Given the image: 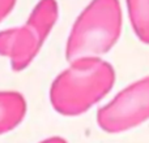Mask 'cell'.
<instances>
[{
	"label": "cell",
	"mask_w": 149,
	"mask_h": 143,
	"mask_svg": "<svg viewBox=\"0 0 149 143\" xmlns=\"http://www.w3.org/2000/svg\"><path fill=\"white\" fill-rule=\"evenodd\" d=\"M58 16H59V7L56 0H39L31 9L25 23L34 29L38 35L43 41H46L56 23Z\"/></svg>",
	"instance_id": "6"
},
{
	"label": "cell",
	"mask_w": 149,
	"mask_h": 143,
	"mask_svg": "<svg viewBox=\"0 0 149 143\" xmlns=\"http://www.w3.org/2000/svg\"><path fill=\"white\" fill-rule=\"evenodd\" d=\"M122 8L119 0H92L76 18L65 44V59L107 54L122 33Z\"/></svg>",
	"instance_id": "2"
},
{
	"label": "cell",
	"mask_w": 149,
	"mask_h": 143,
	"mask_svg": "<svg viewBox=\"0 0 149 143\" xmlns=\"http://www.w3.org/2000/svg\"><path fill=\"white\" fill-rule=\"evenodd\" d=\"M149 120V76L119 91L97 112V124L103 131L123 133Z\"/></svg>",
	"instance_id": "3"
},
{
	"label": "cell",
	"mask_w": 149,
	"mask_h": 143,
	"mask_svg": "<svg viewBox=\"0 0 149 143\" xmlns=\"http://www.w3.org/2000/svg\"><path fill=\"white\" fill-rule=\"evenodd\" d=\"M126 5L135 35L149 44V0H126Z\"/></svg>",
	"instance_id": "7"
},
{
	"label": "cell",
	"mask_w": 149,
	"mask_h": 143,
	"mask_svg": "<svg viewBox=\"0 0 149 143\" xmlns=\"http://www.w3.org/2000/svg\"><path fill=\"white\" fill-rule=\"evenodd\" d=\"M26 115V100L21 92L0 91V135L16 129Z\"/></svg>",
	"instance_id": "5"
},
{
	"label": "cell",
	"mask_w": 149,
	"mask_h": 143,
	"mask_svg": "<svg viewBox=\"0 0 149 143\" xmlns=\"http://www.w3.org/2000/svg\"><path fill=\"white\" fill-rule=\"evenodd\" d=\"M39 143H68L67 141H65L64 138H62V137H49V138L43 139V141H41Z\"/></svg>",
	"instance_id": "9"
},
{
	"label": "cell",
	"mask_w": 149,
	"mask_h": 143,
	"mask_svg": "<svg viewBox=\"0 0 149 143\" xmlns=\"http://www.w3.org/2000/svg\"><path fill=\"white\" fill-rule=\"evenodd\" d=\"M45 41L28 23L0 31V56L9 59L10 68L21 72L31 64Z\"/></svg>",
	"instance_id": "4"
},
{
	"label": "cell",
	"mask_w": 149,
	"mask_h": 143,
	"mask_svg": "<svg viewBox=\"0 0 149 143\" xmlns=\"http://www.w3.org/2000/svg\"><path fill=\"white\" fill-rule=\"evenodd\" d=\"M16 0H0V22L13 10Z\"/></svg>",
	"instance_id": "8"
},
{
	"label": "cell",
	"mask_w": 149,
	"mask_h": 143,
	"mask_svg": "<svg viewBox=\"0 0 149 143\" xmlns=\"http://www.w3.org/2000/svg\"><path fill=\"white\" fill-rule=\"evenodd\" d=\"M115 69L97 56L79 57L60 72L50 87L51 105L62 116H80L111 91Z\"/></svg>",
	"instance_id": "1"
}]
</instances>
